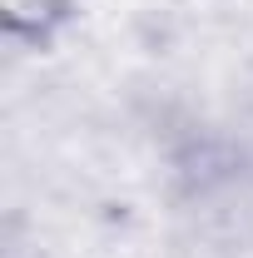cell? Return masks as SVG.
Wrapping results in <instances>:
<instances>
[{"label": "cell", "mask_w": 253, "mask_h": 258, "mask_svg": "<svg viewBox=\"0 0 253 258\" xmlns=\"http://www.w3.org/2000/svg\"><path fill=\"white\" fill-rule=\"evenodd\" d=\"M80 0H0V30L15 50H50L75 25Z\"/></svg>", "instance_id": "cell-1"}]
</instances>
